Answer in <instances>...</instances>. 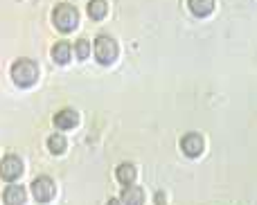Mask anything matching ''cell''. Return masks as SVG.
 Listing matches in <instances>:
<instances>
[{"label":"cell","instance_id":"6da1fadb","mask_svg":"<svg viewBox=\"0 0 257 205\" xmlns=\"http://www.w3.org/2000/svg\"><path fill=\"white\" fill-rule=\"evenodd\" d=\"M12 79L21 88H30L39 79V66L32 59H16L12 66Z\"/></svg>","mask_w":257,"mask_h":205},{"label":"cell","instance_id":"7a4b0ae2","mask_svg":"<svg viewBox=\"0 0 257 205\" xmlns=\"http://www.w3.org/2000/svg\"><path fill=\"white\" fill-rule=\"evenodd\" d=\"M52 21H54V25H57V30L72 32L77 25H79V12H77V7H72V5L61 3L54 7Z\"/></svg>","mask_w":257,"mask_h":205},{"label":"cell","instance_id":"3957f363","mask_svg":"<svg viewBox=\"0 0 257 205\" xmlns=\"http://www.w3.org/2000/svg\"><path fill=\"white\" fill-rule=\"evenodd\" d=\"M117 52H120V48H117V41L113 39V36L99 34L97 39H95V59H97L102 66H108V63L115 61Z\"/></svg>","mask_w":257,"mask_h":205},{"label":"cell","instance_id":"277c9868","mask_svg":"<svg viewBox=\"0 0 257 205\" xmlns=\"http://www.w3.org/2000/svg\"><path fill=\"white\" fill-rule=\"evenodd\" d=\"M32 194L39 203H50L57 194V185L50 176H39V178L32 180Z\"/></svg>","mask_w":257,"mask_h":205},{"label":"cell","instance_id":"5b68a950","mask_svg":"<svg viewBox=\"0 0 257 205\" xmlns=\"http://www.w3.org/2000/svg\"><path fill=\"white\" fill-rule=\"evenodd\" d=\"M23 174V160L18 156H5L0 162V178L3 180H16Z\"/></svg>","mask_w":257,"mask_h":205},{"label":"cell","instance_id":"8992f818","mask_svg":"<svg viewBox=\"0 0 257 205\" xmlns=\"http://www.w3.org/2000/svg\"><path fill=\"white\" fill-rule=\"evenodd\" d=\"M203 147H205V142H203V138H201L199 133H187V135H183V140H181L183 153L190 156V158L201 156V153H203Z\"/></svg>","mask_w":257,"mask_h":205},{"label":"cell","instance_id":"52a82bcc","mask_svg":"<svg viewBox=\"0 0 257 205\" xmlns=\"http://www.w3.org/2000/svg\"><path fill=\"white\" fill-rule=\"evenodd\" d=\"M54 124L61 131H70L79 124V115H77V111H72V108H63V111H59L57 115H54Z\"/></svg>","mask_w":257,"mask_h":205},{"label":"cell","instance_id":"ba28073f","mask_svg":"<svg viewBox=\"0 0 257 205\" xmlns=\"http://www.w3.org/2000/svg\"><path fill=\"white\" fill-rule=\"evenodd\" d=\"M5 205H25V187L23 185H9L3 192Z\"/></svg>","mask_w":257,"mask_h":205},{"label":"cell","instance_id":"9c48e42d","mask_svg":"<svg viewBox=\"0 0 257 205\" xmlns=\"http://www.w3.org/2000/svg\"><path fill=\"white\" fill-rule=\"evenodd\" d=\"M122 205H142L145 203V192L136 185H126L124 192H122Z\"/></svg>","mask_w":257,"mask_h":205},{"label":"cell","instance_id":"30bf717a","mask_svg":"<svg viewBox=\"0 0 257 205\" xmlns=\"http://www.w3.org/2000/svg\"><path fill=\"white\" fill-rule=\"evenodd\" d=\"M52 59L57 63H68L72 59V45L66 43V41H59L52 48Z\"/></svg>","mask_w":257,"mask_h":205},{"label":"cell","instance_id":"8fae6325","mask_svg":"<svg viewBox=\"0 0 257 205\" xmlns=\"http://www.w3.org/2000/svg\"><path fill=\"white\" fill-rule=\"evenodd\" d=\"M187 5L194 16H208L214 9V0H187Z\"/></svg>","mask_w":257,"mask_h":205},{"label":"cell","instance_id":"7c38bea8","mask_svg":"<svg viewBox=\"0 0 257 205\" xmlns=\"http://www.w3.org/2000/svg\"><path fill=\"white\" fill-rule=\"evenodd\" d=\"M108 12V3L106 0H90L88 3V14L93 21H102Z\"/></svg>","mask_w":257,"mask_h":205},{"label":"cell","instance_id":"4fadbf2b","mask_svg":"<svg viewBox=\"0 0 257 205\" xmlns=\"http://www.w3.org/2000/svg\"><path fill=\"white\" fill-rule=\"evenodd\" d=\"M117 180H120L122 185H133V180H136V167L131 165V162H124V165L117 167Z\"/></svg>","mask_w":257,"mask_h":205},{"label":"cell","instance_id":"5bb4252c","mask_svg":"<svg viewBox=\"0 0 257 205\" xmlns=\"http://www.w3.org/2000/svg\"><path fill=\"white\" fill-rule=\"evenodd\" d=\"M48 149H50V153H54V156H61V153L68 149V140L63 138L61 133L50 135V140H48Z\"/></svg>","mask_w":257,"mask_h":205},{"label":"cell","instance_id":"9a60e30c","mask_svg":"<svg viewBox=\"0 0 257 205\" xmlns=\"http://www.w3.org/2000/svg\"><path fill=\"white\" fill-rule=\"evenodd\" d=\"M75 54L79 59H86L90 54V43L86 39H81V41H77V45H75Z\"/></svg>","mask_w":257,"mask_h":205},{"label":"cell","instance_id":"2e32d148","mask_svg":"<svg viewBox=\"0 0 257 205\" xmlns=\"http://www.w3.org/2000/svg\"><path fill=\"white\" fill-rule=\"evenodd\" d=\"M106 205H122V201H120V198H111Z\"/></svg>","mask_w":257,"mask_h":205},{"label":"cell","instance_id":"e0dca14e","mask_svg":"<svg viewBox=\"0 0 257 205\" xmlns=\"http://www.w3.org/2000/svg\"><path fill=\"white\" fill-rule=\"evenodd\" d=\"M163 205H165V203H163Z\"/></svg>","mask_w":257,"mask_h":205}]
</instances>
